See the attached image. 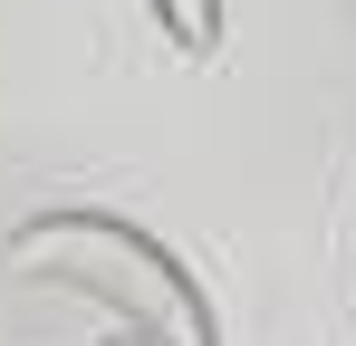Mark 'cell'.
<instances>
[{"label":"cell","instance_id":"cell-1","mask_svg":"<svg viewBox=\"0 0 356 346\" xmlns=\"http://www.w3.org/2000/svg\"><path fill=\"white\" fill-rule=\"evenodd\" d=\"M10 270L97 298V308H106L116 327H135L145 346H222L212 298L193 288V270H183L154 231L116 222V212H67L58 202V212H39V222H19L10 231Z\"/></svg>","mask_w":356,"mask_h":346},{"label":"cell","instance_id":"cell-2","mask_svg":"<svg viewBox=\"0 0 356 346\" xmlns=\"http://www.w3.org/2000/svg\"><path fill=\"white\" fill-rule=\"evenodd\" d=\"M154 19H164V39L174 49H222V0H154Z\"/></svg>","mask_w":356,"mask_h":346},{"label":"cell","instance_id":"cell-3","mask_svg":"<svg viewBox=\"0 0 356 346\" xmlns=\"http://www.w3.org/2000/svg\"><path fill=\"white\" fill-rule=\"evenodd\" d=\"M106 346H145V337H135V327H125V337H106Z\"/></svg>","mask_w":356,"mask_h":346}]
</instances>
